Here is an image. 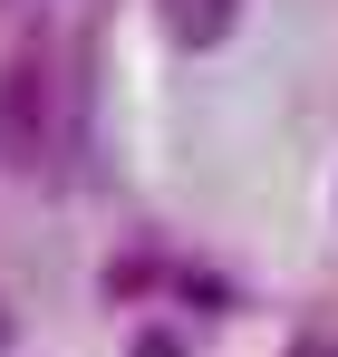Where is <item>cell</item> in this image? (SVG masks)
Returning <instances> with one entry per match:
<instances>
[{"label": "cell", "instance_id": "obj_2", "mask_svg": "<svg viewBox=\"0 0 338 357\" xmlns=\"http://www.w3.org/2000/svg\"><path fill=\"white\" fill-rule=\"evenodd\" d=\"M165 10V39L174 49H223L232 20H242V0H155Z\"/></svg>", "mask_w": 338, "mask_h": 357}, {"label": "cell", "instance_id": "obj_5", "mask_svg": "<svg viewBox=\"0 0 338 357\" xmlns=\"http://www.w3.org/2000/svg\"><path fill=\"white\" fill-rule=\"evenodd\" d=\"M329 357H338V348H329Z\"/></svg>", "mask_w": 338, "mask_h": 357}, {"label": "cell", "instance_id": "obj_4", "mask_svg": "<svg viewBox=\"0 0 338 357\" xmlns=\"http://www.w3.org/2000/svg\"><path fill=\"white\" fill-rule=\"evenodd\" d=\"M0 348H10V299H0Z\"/></svg>", "mask_w": 338, "mask_h": 357}, {"label": "cell", "instance_id": "obj_1", "mask_svg": "<svg viewBox=\"0 0 338 357\" xmlns=\"http://www.w3.org/2000/svg\"><path fill=\"white\" fill-rule=\"evenodd\" d=\"M49 116H39V68H0V155L10 165H39Z\"/></svg>", "mask_w": 338, "mask_h": 357}, {"label": "cell", "instance_id": "obj_3", "mask_svg": "<svg viewBox=\"0 0 338 357\" xmlns=\"http://www.w3.org/2000/svg\"><path fill=\"white\" fill-rule=\"evenodd\" d=\"M135 357H184V338H174V328H145V338H135Z\"/></svg>", "mask_w": 338, "mask_h": 357}]
</instances>
